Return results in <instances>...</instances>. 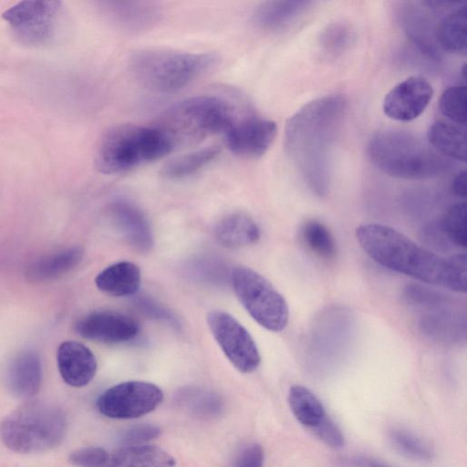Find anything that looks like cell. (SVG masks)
<instances>
[{
    "instance_id": "obj_21",
    "label": "cell",
    "mask_w": 467,
    "mask_h": 467,
    "mask_svg": "<svg viewBox=\"0 0 467 467\" xmlns=\"http://www.w3.org/2000/svg\"><path fill=\"white\" fill-rule=\"evenodd\" d=\"M109 210L122 228L130 243L140 250H149L152 245V235L149 223L133 203L124 199H116Z\"/></svg>"
},
{
    "instance_id": "obj_1",
    "label": "cell",
    "mask_w": 467,
    "mask_h": 467,
    "mask_svg": "<svg viewBox=\"0 0 467 467\" xmlns=\"http://www.w3.org/2000/svg\"><path fill=\"white\" fill-rule=\"evenodd\" d=\"M356 237L372 260L389 270L457 293L467 291L465 254L441 256L379 223L359 225Z\"/></svg>"
},
{
    "instance_id": "obj_24",
    "label": "cell",
    "mask_w": 467,
    "mask_h": 467,
    "mask_svg": "<svg viewBox=\"0 0 467 467\" xmlns=\"http://www.w3.org/2000/svg\"><path fill=\"white\" fill-rule=\"evenodd\" d=\"M175 459L152 445L125 446L109 454L106 467H174Z\"/></svg>"
},
{
    "instance_id": "obj_14",
    "label": "cell",
    "mask_w": 467,
    "mask_h": 467,
    "mask_svg": "<svg viewBox=\"0 0 467 467\" xmlns=\"http://www.w3.org/2000/svg\"><path fill=\"white\" fill-rule=\"evenodd\" d=\"M76 332L82 337L103 344L123 343L135 338L139 324L132 317L115 311L91 312L75 325Z\"/></svg>"
},
{
    "instance_id": "obj_17",
    "label": "cell",
    "mask_w": 467,
    "mask_h": 467,
    "mask_svg": "<svg viewBox=\"0 0 467 467\" xmlns=\"http://www.w3.org/2000/svg\"><path fill=\"white\" fill-rule=\"evenodd\" d=\"M5 381L16 397H34L42 383V363L38 354L30 349L18 353L7 367Z\"/></svg>"
},
{
    "instance_id": "obj_29",
    "label": "cell",
    "mask_w": 467,
    "mask_h": 467,
    "mask_svg": "<svg viewBox=\"0 0 467 467\" xmlns=\"http://www.w3.org/2000/svg\"><path fill=\"white\" fill-rule=\"evenodd\" d=\"M388 439L393 449L408 459L428 462L433 458L434 451L431 444L410 431L393 428L389 430Z\"/></svg>"
},
{
    "instance_id": "obj_38",
    "label": "cell",
    "mask_w": 467,
    "mask_h": 467,
    "mask_svg": "<svg viewBox=\"0 0 467 467\" xmlns=\"http://www.w3.org/2000/svg\"><path fill=\"white\" fill-rule=\"evenodd\" d=\"M451 191L458 197H466V171H460L451 182Z\"/></svg>"
},
{
    "instance_id": "obj_11",
    "label": "cell",
    "mask_w": 467,
    "mask_h": 467,
    "mask_svg": "<svg viewBox=\"0 0 467 467\" xmlns=\"http://www.w3.org/2000/svg\"><path fill=\"white\" fill-rule=\"evenodd\" d=\"M207 324L220 348L242 373L255 370L261 362L257 346L249 331L232 315L213 310L207 315Z\"/></svg>"
},
{
    "instance_id": "obj_5",
    "label": "cell",
    "mask_w": 467,
    "mask_h": 467,
    "mask_svg": "<svg viewBox=\"0 0 467 467\" xmlns=\"http://www.w3.org/2000/svg\"><path fill=\"white\" fill-rule=\"evenodd\" d=\"M236 118L234 106L213 95L185 99L160 116L155 127L163 132L173 150L223 133Z\"/></svg>"
},
{
    "instance_id": "obj_10",
    "label": "cell",
    "mask_w": 467,
    "mask_h": 467,
    "mask_svg": "<svg viewBox=\"0 0 467 467\" xmlns=\"http://www.w3.org/2000/svg\"><path fill=\"white\" fill-rule=\"evenodd\" d=\"M162 400L163 393L157 385L130 380L105 390L97 400V408L108 418L135 419L154 410Z\"/></svg>"
},
{
    "instance_id": "obj_23",
    "label": "cell",
    "mask_w": 467,
    "mask_h": 467,
    "mask_svg": "<svg viewBox=\"0 0 467 467\" xmlns=\"http://www.w3.org/2000/svg\"><path fill=\"white\" fill-rule=\"evenodd\" d=\"M439 47L454 54H465L467 47V5L450 10L435 26Z\"/></svg>"
},
{
    "instance_id": "obj_19",
    "label": "cell",
    "mask_w": 467,
    "mask_h": 467,
    "mask_svg": "<svg viewBox=\"0 0 467 467\" xmlns=\"http://www.w3.org/2000/svg\"><path fill=\"white\" fill-rule=\"evenodd\" d=\"M140 279V270L136 264L121 261L99 272L95 278V284L106 295L127 296L139 290Z\"/></svg>"
},
{
    "instance_id": "obj_25",
    "label": "cell",
    "mask_w": 467,
    "mask_h": 467,
    "mask_svg": "<svg viewBox=\"0 0 467 467\" xmlns=\"http://www.w3.org/2000/svg\"><path fill=\"white\" fill-rule=\"evenodd\" d=\"M428 140L440 154L462 162L466 161L467 142L465 127L438 120L430 127Z\"/></svg>"
},
{
    "instance_id": "obj_31",
    "label": "cell",
    "mask_w": 467,
    "mask_h": 467,
    "mask_svg": "<svg viewBox=\"0 0 467 467\" xmlns=\"http://www.w3.org/2000/svg\"><path fill=\"white\" fill-rule=\"evenodd\" d=\"M466 203L458 202L447 209L440 223V231L451 244L466 247Z\"/></svg>"
},
{
    "instance_id": "obj_2",
    "label": "cell",
    "mask_w": 467,
    "mask_h": 467,
    "mask_svg": "<svg viewBox=\"0 0 467 467\" xmlns=\"http://www.w3.org/2000/svg\"><path fill=\"white\" fill-rule=\"evenodd\" d=\"M346 107L342 96H324L304 105L285 125V150L318 195L328 189L331 152Z\"/></svg>"
},
{
    "instance_id": "obj_30",
    "label": "cell",
    "mask_w": 467,
    "mask_h": 467,
    "mask_svg": "<svg viewBox=\"0 0 467 467\" xmlns=\"http://www.w3.org/2000/svg\"><path fill=\"white\" fill-rule=\"evenodd\" d=\"M301 238L312 253L322 259H332L336 255V243L325 224L316 220L306 222L300 231Z\"/></svg>"
},
{
    "instance_id": "obj_9",
    "label": "cell",
    "mask_w": 467,
    "mask_h": 467,
    "mask_svg": "<svg viewBox=\"0 0 467 467\" xmlns=\"http://www.w3.org/2000/svg\"><path fill=\"white\" fill-rule=\"evenodd\" d=\"M62 5L54 0L21 1L3 14L16 41L27 47L48 44L56 36Z\"/></svg>"
},
{
    "instance_id": "obj_39",
    "label": "cell",
    "mask_w": 467,
    "mask_h": 467,
    "mask_svg": "<svg viewBox=\"0 0 467 467\" xmlns=\"http://www.w3.org/2000/svg\"><path fill=\"white\" fill-rule=\"evenodd\" d=\"M347 462L354 467H390L381 462L367 457H354L348 459Z\"/></svg>"
},
{
    "instance_id": "obj_34",
    "label": "cell",
    "mask_w": 467,
    "mask_h": 467,
    "mask_svg": "<svg viewBox=\"0 0 467 467\" xmlns=\"http://www.w3.org/2000/svg\"><path fill=\"white\" fill-rule=\"evenodd\" d=\"M109 457L103 448L90 446L72 451L68 461L77 467H106Z\"/></svg>"
},
{
    "instance_id": "obj_8",
    "label": "cell",
    "mask_w": 467,
    "mask_h": 467,
    "mask_svg": "<svg viewBox=\"0 0 467 467\" xmlns=\"http://www.w3.org/2000/svg\"><path fill=\"white\" fill-rule=\"evenodd\" d=\"M232 283L238 300L261 327L272 332L286 327L287 303L265 277L249 267L237 266L232 272Z\"/></svg>"
},
{
    "instance_id": "obj_4",
    "label": "cell",
    "mask_w": 467,
    "mask_h": 467,
    "mask_svg": "<svg viewBox=\"0 0 467 467\" xmlns=\"http://www.w3.org/2000/svg\"><path fill=\"white\" fill-rule=\"evenodd\" d=\"M368 154L379 170L399 179L435 177L449 166L441 154L416 136L396 129L375 133L368 142Z\"/></svg>"
},
{
    "instance_id": "obj_16",
    "label": "cell",
    "mask_w": 467,
    "mask_h": 467,
    "mask_svg": "<svg viewBox=\"0 0 467 467\" xmlns=\"http://www.w3.org/2000/svg\"><path fill=\"white\" fill-rule=\"evenodd\" d=\"M57 364L63 380L75 388L88 385L93 379L98 367L93 352L82 343L71 340L58 346Z\"/></svg>"
},
{
    "instance_id": "obj_26",
    "label": "cell",
    "mask_w": 467,
    "mask_h": 467,
    "mask_svg": "<svg viewBox=\"0 0 467 467\" xmlns=\"http://www.w3.org/2000/svg\"><path fill=\"white\" fill-rule=\"evenodd\" d=\"M287 400L297 421L312 432L329 418L321 400L305 386H291Z\"/></svg>"
},
{
    "instance_id": "obj_3",
    "label": "cell",
    "mask_w": 467,
    "mask_h": 467,
    "mask_svg": "<svg viewBox=\"0 0 467 467\" xmlns=\"http://www.w3.org/2000/svg\"><path fill=\"white\" fill-rule=\"evenodd\" d=\"M168 138L154 125L118 124L99 140L95 165L104 174H119L161 159L173 151Z\"/></svg>"
},
{
    "instance_id": "obj_22",
    "label": "cell",
    "mask_w": 467,
    "mask_h": 467,
    "mask_svg": "<svg viewBox=\"0 0 467 467\" xmlns=\"http://www.w3.org/2000/svg\"><path fill=\"white\" fill-rule=\"evenodd\" d=\"M310 5L307 1H267L253 12L252 21L267 31L284 29L297 19Z\"/></svg>"
},
{
    "instance_id": "obj_27",
    "label": "cell",
    "mask_w": 467,
    "mask_h": 467,
    "mask_svg": "<svg viewBox=\"0 0 467 467\" xmlns=\"http://www.w3.org/2000/svg\"><path fill=\"white\" fill-rule=\"evenodd\" d=\"M220 153L217 146H209L177 156L167 161L161 168L163 177L171 180H180L192 176L211 161Z\"/></svg>"
},
{
    "instance_id": "obj_6",
    "label": "cell",
    "mask_w": 467,
    "mask_h": 467,
    "mask_svg": "<svg viewBox=\"0 0 467 467\" xmlns=\"http://www.w3.org/2000/svg\"><path fill=\"white\" fill-rule=\"evenodd\" d=\"M217 57L169 48H143L129 58V67L145 88L160 93L178 91L212 67Z\"/></svg>"
},
{
    "instance_id": "obj_33",
    "label": "cell",
    "mask_w": 467,
    "mask_h": 467,
    "mask_svg": "<svg viewBox=\"0 0 467 467\" xmlns=\"http://www.w3.org/2000/svg\"><path fill=\"white\" fill-rule=\"evenodd\" d=\"M351 31L341 23L327 26L321 34L320 45L322 50L329 56L341 54L349 45Z\"/></svg>"
},
{
    "instance_id": "obj_36",
    "label": "cell",
    "mask_w": 467,
    "mask_h": 467,
    "mask_svg": "<svg viewBox=\"0 0 467 467\" xmlns=\"http://www.w3.org/2000/svg\"><path fill=\"white\" fill-rule=\"evenodd\" d=\"M161 430L154 425H138L130 429L123 436V442L131 445H142L150 440L159 437Z\"/></svg>"
},
{
    "instance_id": "obj_28",
    "label": "cell",
    "mask_w": 467,
    "mask_h": 467,
    "mask_svg": "<svg viewBox=\"0 0 467 467\" xmlns=\"http://www.w3.org/2000/svg\"><path fill=\"white\" fill-rule=\"evenodd\" d=\"M403 25L408 36L424 55L439 58L440 50L437 48L435 28L419 9L409 8L403 16Z\"/></svg>"
},
{
    "instance_id": "obj_7",
    "label": "cell",
    "mask_w": 467,
    "mask_h": 467,
    "mask_svg": "<svg viewBox=\"0 0 467 467\" xmlns=\"http://www.w3.org/2000/svg\"><path fill=\"white\" fill-rule=\"evenodd\" d=\"M67 417L57 405L32 401L8 414L0 424L4 444L18 453H36L58 446L67 432Z\"/></svg>"
},
{
    "instance_id": "obj_15",
    "label": "cell",
    "mask_w": 467,
    "mask_h": 467,
    "mask_svg": "<svg viewBox=\"0 0 467 467\" xmlns=\"http://www.w3.org/2000/svg\"><path fill=\"white\" fill-rule=\"evenodd\" d=\"M106 18L117 29L140 33L155 26L162 18L161 7L149 1H106L101 5Z\"/></svg>"
},
{
    "instance_id": "obj_18",
    "label": "cell",
    "mask_w": 467,
    "mask_h": 467,
    "mask_svg": "<svg viewBox=\"0 0 467 467\" xmlns=\"http://www.w3.org/2000/svg\"><path fill=\"white\" fill-rule=\"evenodd\" d=\"M83 254V248L77 245L48 254L27 266L26 276L32 282L57 279L73 270L81 262Z\"/></svg>"
},
{
    "instance_id": "obj_37",
    "label": "cell",
    "mask_w": 467,
    "mask_h": 467,
    "mask_svg": "<svg viewBox=\"0 0 467 467\" xmlns=\"http://www.w3.org/2000/svg\"><path fill=\"white\" fill-rule=\"evenodd\" d=\"M265 452L258 443L245 446L238 454L233 467H263Z\"/></svg>"
},
{
    "instance_id": "obj_12",
    "label": "cell",
    "mask_w": 467,
    "mask_h": 467,
    "mask_svg": "<svg viewBox=\"0 0 467 467\" xmlns=\"http://www.w3.org/2000/svg\"><path fill=\"white\" fill-rule=\"evenodd\" d=\"M275 121L248 114L235 118L223 133L227 148L244 158H258L271 147L276 136Z\"/></svg>"
},
{
    "instance_id": "obj_13",
    "label": "cell",
    "mask_w": 467,
    "mask_h": 467,
    "mask_svg": "<svg viewBox=\"0 0 467 467\" xmlns=\"http://www.w3.org/2000/svg\"><path fill=\"white\" fill-rule=\"evenodd\" d=\"M433 96L431 83L423 77L412 76L397 84L385 96L382 109L387 117L399 121L417 119Z\"/></svg>"
},
{
    "instance_id": "obj_32",
    "label": "cell",
    "mask_w": 467,
    "mask_h": 467,
    "mask_svg": "<svg viewBox=\"0 0 467 467\" xmlns=\"http://www.w3.org/2000/svg\"><path fill=\"white\" fill-rule=\"evenodd\" d=\"M441 113L452 123L466 125V87L451 86L443 91L439 100Z\"/></svg>"
},
{
    "instance_id": "obj_35",
    "label": "cell",
    "mask_w": 467,
    "mask_h": 467,
    "mask_svg": "<svg viewBox=\"0 0 467 467\" xmlns=\"http://www.w3.org/2000/svg\"><path fill=\"white\" fill-rule=\"evenodd\" d=\"M184 394L188 397L186 402L190 403L192 410L199 414H213L221 408V401L213 393L193 390Z\"/></svg>"
},
{
    "instance_id": "obj_20",
    "label": "cell",
    "mask_w": 467,
    "mask_h": 467,
    "mask_svg": "<svg viewBox=\"0 0 467 467\" xmlns=\"http://www.w3.org/2000/svg\"><path fill=\"white\" fill-rule=\"evenodd\" d=\"M216 240L228 248H240L255 244L260 239V229L254 219L236 212L223 217L215 225Z\"/></svg>"
}]
</instances>
